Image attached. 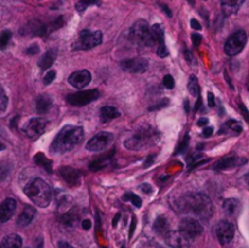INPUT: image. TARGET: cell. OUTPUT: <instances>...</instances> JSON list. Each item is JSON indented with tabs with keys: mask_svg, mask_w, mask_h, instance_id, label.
Segmentation results:
<instances>
[{
	"mask_svg": "<svg viewBox=\"0 0 249 248\" xmlns=\"http://www.w3.org/2000/svg\"><path fill=\"white\" fill-rule=\"evenodd\" d=\"M177 203L178 209L182 213H194L202 220H209L213 216V202L204 194L185 195Z\"/></svg>",
	"mask_w": 249,
	"mask_h": 248,
	"instance_id": "1",
	"label": "cell"
},
{
	"mask_svg": "<svg viewBox=\"0 0 249 248\" xmlns=\"http://www.w3.org/2000/svg\"><path fill=\"white\" fill-rule=\"evenodd\" d=\"M84 139V129L78 125H66L58 131L51 143V152L62 153L72 151L77 147Z\"/></svg>",
	"mask_w": 249,
	"mask_h": 248,
	"instance_id": "2",
	"label": "cell"
},
{
	"mask_svg": "<svg viewBox=\"0 0 249 248\" xmlns=\"http://www.w3.org/2000/svg\"><path fill=\"white\" fill-rule=\"evenodd\" d=\"M24 194L29 197L34 204L38 207L45 208L50 204L51 197H53V191L49 184H46L43 179H33L27 184L24 187Z\"/></svg>",
	"mask_w": 249,
	"mask_h": 248,
	"instance_id": "3",
	"label": "cell"
},
{
	"mask_svg": "<svg viewBox=\"0 0 249 248\" xmlns=\"http://www.w3.org/2000/svg\"><path fill=\"white\" fill-rule=\"evenodd\" d=\"M156 138H157V134L155 133V130L151 126H143L138 133L134 134L131 138L125 140L124 146L131 151L141 150V148L153 145L156 142Z\"/></svg>",
	"mask_w": 249,
	"mask_h": 248,
	"instance_id": "4",
	"label": "cell"
},
{
	"mask_svg": "<svg viewBox=\"0 0 249 248\" xmlns=\"http://www.w3.org/2000/svg\"><path fill=\"white\" fill-rule=\"evenodd\" d=\"M130 36L133 38V40L141 44V45H156L155 40L152 38V34H151V27L143 19H139L138 22H135L133 24V27L130 29Z\"/></svg>",
	"mask_w": 249,
	"mask_h": 248,
	"instance_id": "5",
	"label": "cell"
},
{
	"mask_svg": "<svg viewBox=\"0 0 249 248\" xmlns=\"http://www.w3.org/2000/svg\"><path fill=\"white\" fill-rule=\"evenodd\" d=\"M102 43V33L100 31L91 32L84 29L79 33V38L73 44L74 50H89Z\"/></svg>",
	"mask_w": 249,
	"mask_h": 248,
	"instance_id": "6",
	"label": "cell"
},
{
	"mask_svg": "<svg viewBox=\"0 0 249 248\" xmlns=\"http://www.w3.org/2000/svg\"><path fill=\"white\" fill-rule=\"evenodd\" d=\"M246 44H247V34L245 31L240 29L229 36L225 46H224V50H225L226 55L232 57V56L238 55L245 49Z\"/></svg>",
	"mask_w": 249,
	"mask_h": 248,
	"instance_id": "7",
	"label": "cell"
},
{
	"mask_svg": "<svg viewBox=\"0 0 249 248\" xmlns=\"http://www.w3.org/2000/svg\"><path fill=\"white\" fill-rule=\"evenodd\" d=\"M100 92L99 90L91 89V90H85V91L75 92V94H70L66 96V101L71 105V106H77L82 107L85 105L90 104V102L95 101L99 99Z\"/></svg>",
	"mask_w": 249,
	"mask_h": 248,
	"instance_id": "8",
	"label": "cell"
},
{
	"mask_svg": "<svg viewBox=\"0 0 249 248\" xmlns=\"http://www.w3.org/2000/svg\"><path fill=\"white\" fill-rule=\"evenodd\" d=\"M113 135L108 131H101V133L96 134L94 138L90 139L87 143V150L91 151V152H100L104 151L105 148L108 147L113 141Z\"/></svg>",
	"mask_w": 249,
	"mask_h": 248,
	"instance_id": "9",
	"label": "cell"
},
{
	"mask_svg": "<svg viewBox=\"0 0 249 248\" xmlns=\"http://www.w3.org/2000/svg\"><path fill=\"white\" fill-rule=\"evenodd\" d=\"M46 124L48 121L43 117H36V118H32L26 125L23 126V133L26 134L28 138L31 139H36L44 133L46 128Z\"/></svg>",
	"mask_w": 249,
	"mask_h": 248,
	"instance_id": "10",
	"label": "cell"
},
{
	"mask_svg": "<svg viewBox=\"0 0 249 248\" xmlns=\"http://www.w3.org/2000/svg\"><path fill=\"white\" fill-rule=\"evenodd\" d=\"M180 231L189 238H196L203 232V226L197 219L184 218L180 221Z\"/></svg>",
	"mask_w": 249,
	"mask_h": 248,
	"instance_id": "11",
	"label": "cell"
},
{
	"mask_svg": "<svg viewBox=\"0 0 249 248\" xmlns=\"http://www.w3.org/2000/svg\"><path fill=\"white\" fill-rule=\"evenodd\" d=\"M215 233L219 242L221 245H226V243H230L233 240V236H235V226L230 221L221 220L216 225Z\"/></svg>",
	"mask_w": 249,
	"mask_h": 248,
	"instance_id": "12",
	"label": "cell"
},
{
	"mask_svg": "<svg viewBox=\"0 0 249 248\" xmlns=\"http://www.w3.org/2000/svg\"><path fill=\"white\" fill-rule=\"evenodd\" d=\"M122 70L129 73H143L148 68V61L145 57H135L121 62Z\"/></svg>",
	"mask_w": 249,
	"mask_h": 248,
	"instance_id": "13",
	"label": "cell"
},
{
	"mask_svg": "<svg viewBox=\"0 0 249 248\" xmlns=\"http://www.w3.org/2000/svg\"><path fill=\"white\" fill-rule=\"evenodd\" d=\"M165 242L172 248H190V238L180 230L169 231L165 235Z\"/></svg>",
	"mask_w": 249,
	"mask_h": 248,
	"instance_id": "14",
	"label": "cell"
},
{
	"mask_svg": "<svg viewBox=\"0 0 249 248\" xmlns=\"http://www.w3.org/2000/svg\"><path fill=\"white\" fill-rule=\"evenodd\" d=\"M90 80H91V73L87 70L77 71L68 78V83L77 89H83L84 87H87Z\"/></svg>",
	"mask_w": 249,
	"mask_h": 248,
	"instance_id": "15",
	"label": "cell"
},
{
	"mask_svg": "<svg viewBox=\"0 0 249 248\" xmlns=\"http://www.w3.org/2000/svg\"><path fill=\"white\" fill-rule=\"evenodd\" d=\"M16 211V201L14 198H6L0 204V225L12 218Z\"/></svg>",
	"mask_w": 249,
	"mask_h": 248,
	"instance_id": "16",
	"label": "cell"
},
{
	"mask_svg": "<svg viewBox=\"0 0 249 248\" xmlns=\"http://www.w3.org/2000/svg\"><path fill=\"white\" fill-rule=\"evenodd\" d=\"M58 172H60V175L63 177V180H66V182L71 186H75L80 182V173L73 168L62 167L60 168Z\"/></svg>",
	"mask_w": 249,
	"mask_h": 248,
	"instance_id": "17",
	"label": "cell"
},
{
	"mask_svg": "<svg viewBox=\"0 0 249 248\" xmlns=\"http://www.w3.org/2000/svg\"><path fill=\"white\" fill-rule=\"evenodd\" d=\"M245 162H246L245 158L231 156V157H226L224 158V159L219 160V162L214 165V169L215 170L230 169V168H235V167H238V165H242Z\"/></svg>",
	"mask_w": 249,
	"mask_h": 248,
	"instance_id": "18",
	"label": "cell"
},
{
	"mask_svg": "<svg viewBox=\"0 0 249 248\" xmlns=\"http://www.w3.org/2000/svg\"><path fill=\"white\" fill-rule=\"evenodd\" d=\"M27 34L32 36H46L50 31H49L48 24L41 23L40 21H34L29 24L28 27H26Z\"/></svg>",
	"mask_w": 249,
	"mask_h": 248,
	"instance_id": "19",
	"label": "cell"
},
{
	"mask_svg": "<svg viewBox=\"0 0 249 248\" xmlns=\"http://www.w3.org/2000/svg\"><path fill=\"white\" fill-rule=\"evenodd\" d=\"M34 216H36V209L32 206H26L23 212L19 214L18 219H17V226H19V228H26V226H28L32 223Z\"/></svg>",
	"mask_w": 249,
	"mask_h": 248,
	"instance_id": "20",
	"label": "cell"
},
{
	"mask_svg": "<svg viewBox=\"0 0 249 248\" xmlns=\"http://www.w3.org/2000/svg\"><path fill=\"white\" fill-rule=\"evenodd\" d=\"M245 0H221V10L224 15L230 16V15L236 14L241 6L243 5Z\"/></svg>",
	"mask_w": 249,
	"mask_h": 248,
	"instance_id": "21",
	"label": "cell"
},
{
	"mask_svg": "<svg viewBox=\"0 0 249 248\" xmlns=\"http://www.w3.org/2000/svg\"><path fill=\"white\" fill-rule=\"evenodd\" d=\"M53 106V99L49 95H39L36 101V111L38 114H44Z\"/></svg>",
	"mask_w": 249,
	"mask_h": 248,
	"instance_id": "22",
	"label": "cell"
},
{
	"mask_svg": "<svg viewBox=\"0 0 249 248\" xmlns=\"http://www.w3.org/2000/svg\"><path fill=\"white\" fill-rule=\"evenodd\" d=\"M22 247V238L17 233H11L2 238L0 242V248H21Z\"/></svg>",
	"mask_w": 249,
	"mask_h": 248,
	"instance_id": "23",
	"label": "cell"
},
{
	"mask_svg": "<svg viewBox=\"0 0 249 248\" xmlns=\"http://www.w3.org/2000/svg\"><path fill=\"white\" fill-rule=\"evenodd\" d=\"M224 212L230 216H236L241 211V203L236 198H228L224 201Z\"/></svg>",
	"mask_w": 249,
	"mask_h": 248,
	"instance_id": "24",
	"label": "cell"
},
{
	"mask_svg": "<svg viewBox=\"0 0 249 248\" xmlns=\"http://www.w3.org/2000/svg\"><path fill=\"white\" fill-rule=\"evenodd\" d=\"M56 57H57V50L56 49H50V50L46 51L41 56L40 61H39V66H40L41 70H48V68H50L56 61Z\"/></svg>",
	"mask_w": 249,
	"mask_h": 248,
	"instance_id": "25",
	"label": "cell"
},
{
	"mask_svg": "<svg viewBox=\"0 0 249 248\" xmlns=\"http://www.w3.org/2000/svg\"><path fill=\"white\" fill-rule=\"evenodd\" d=\"M153 230L158 233V235H167L169 232V223H168L165 216H158L153 223Z\"/></svg>",
	"mask_w": 249,
	"mask_h": 248,
	"instance_id": "26",
	"label": "cell"
},
{
	"mask_svg": "<svg viewBox=\"0 0 249 248\" xmlns=\"http://www.w3.org/2000/svg\"><path fill=\"white\" fill-rule=\"evenodd\" d=\"M119 116H121V113H119L118 109L113 106H104L100 109V117H101L102 122H108Z\"/></svg>",
	"mask_w": 249,
	"mask_h": 248,
	"instance_id": "27",
	"label": "cell"
},
{
	"mask_svg": "<svg viewBox=\"0 0 249 248\" xmlns=\"http://www.w3.org/2000/svg\"><path fill=\"white\" fill-rule=\"evenodd\" d=\"M112 153L113 152H111L108 156H106V157L97 158L96 160H94V162L90 164V170H92V172H97V170H101L104 169L105 167H107V165L112 162Z\"/></svg>",
	"mask_w": 249,
	"mask_h": 248,
	"instance_id": "28",
	"label": "cell"
},
{
	"mask_svg": "<svg viewBox=\"0 0 249 248\" xmlns=\"http://www.w3.org/2000/svg\"><path fill=\"white\" fill-rule=\"evenodd\" d=\"M151 34H152V38L155 40V43L157 45H160V44H164V29L160 24H153L151 27Z\"/></svg>",
	"mask_w": 249,
	"mask_h": 248,
	"instance_id": "29",
	"label": "cell"
},
{
	"mask_svg": "<svg viewBox=\"0 0 249 248\" xmlns=\"http://www.w3.org/2000/svg\"><path fill=\"white\" fill-rule=\"evenodd\" d=\"M34 162H36V164L41 165L43 168H45L49 173L53 172V170H51V162L41 152L36 153V155L34 156Z\"/></svg>",
	"mask_w": 249,
	"mask_h": 248,
	"instance_id": "30",
	"label": "cell"
},
{
	"mask_svg": "<svg viewBox=\"0 0 249 248\" xmlns=\"http://www.w3.org/2000/svg\"><path fill=\"white\" fill-rule=\"evenodd\" d=\"M61 223L66 226H73L77 223V214L74 213V211L66 212L61 218Z\"/></svg>",
	"mask_w": 249,
	"mask_h": 248,
	"instance_id": "31",
	"label": "cell"
},
{
	"mask_svg": "<svg viewBox=\"0 0 249 248\" xmlns=\"http://www.w3.org/2000/svg\"><path fill=\"white\" fill-rule=\"evenodd\" d=\"M189 91L190 94L194 95V96H199V90H201V88H199L198 85V80H197L196 75L192 74L191 77H190V80H189Z\"/></svg>",
	"mask_w": 249,
	"mask_h": 248,
	"instance_id": "32",
	"label": "cell"
},
{
	"mask_svg": "<svg viewBox=\"0 0 249 248\" xmlns=\"http://www.w3.org/2000/svg\"><path fill=\"white\" fill-rule=\"evenodd\" d=\"M122 199L125 202H130L131 204H134V206L138 207V208H140L141 204H142V201H141L140 197H139L138 195L133 194V192H126L125 195H123Z\"/></svg>",
	"mask_w": 249,
	"mask_h": 248,
	"instance_id": "33",
	"label": "cell"
},
{
	"mask_svg": "<svg viewBox=\"0 0 249 248\" xmlns=\"http://www.w3.org/2000/svg\"><path fill=\"white\" fill-rule=\"evenodd\" d=\"M12 33L9 29H5L0 33V50H4L7 46V44L10 43V39H11Z\"/></svg>",
	"mask_w": 249,
	"mask_h": 248,
	"instance_id": "34",
	"label": "cell"
},
{
	"mask_svg": "<svg viewBox=\"0 0 249 248\" xmlns=\"http://www.w3.org/2000/svg\"><path fill=\"white\" fill-rule=\"evenodd\" d=\"M100 4V0H79L75 5V9L78 10L79 12H83L84 10H87L90 5H95Z\"/></svg>",
	"mask_w": 249,
	"mask_h": 248,
	"instance_id": "35",
	"label": "cell"
},
{
	"mask_svg": "<svg viewBox=\"0 0 249 248\" xmlns=\"http://www.w3.org/2000/svg\"><path fill=\"white\" fill-rule=\"evenodd\" d=\"M189 141H190V136H189V134H186L184 138V140L180 142L179 147H178L177 151H175V155H180V153L185 152V151L187 150V147H189Z\"/></svg>",
	"mask_w": 249,
	"mask_h": 248,
	"instance_id": "36",
	"label": "cell"
},
{
	"mask_svg": "<svg viewBox=\"0 0 249 248\" xmlns=\"http://www.w3.org/2000/svg\"><path fill=\"white\" fill-rule=\"evenodd\" d=\"M225 128L231 129V130L236 131V133H241V131H242V126H241V124L238 123V122H236V121L226 122Z\"/></svg>",
	"mask_w": 249,
	"mask_h": 248,
	"instance_id": "37",
	"label": "cell"
},
{
	"mask_svg": "<svg viewBox=\"0 0 249 248\" xmlns=\"http://www.w3.org/2000/svg\"><path fill=\"white\" fill-rule=\"evenodd\" d=\"M7 107V96L4 89L0 87V112H4Z\"/></svg>",
	"mask_w": 249,
	"mask_h": 248,
	"instance_id": "38",
	"label": "cell"
},
{
	"mask_svg": "<svg viewBox=\"0 0 249 248\" xmlns=\"http://www.w3.org/2000/svg\"><path fill=\"white\" fill-rule=\"evenodd\" d=\"M56 78V71H49L48 73H46V75L44 77V84L45 85H49L51 84V83L53 82V79Z\"/></svg>",
	"mask_w": 249,
	"mask_h": 248,
	"instance_id": "39",
	"label": "cell"
},
{
	"mask_svg": "<svg viewBox=\"0 0 249 248\" xmlns=\"http://www.w3.org/2000/svg\"><path fill=\"white\" fill-rule=\"evenodd\" d=\"M163 84H164V87L167 88V89H173L174 88V79H173V77L170 74H167L164 78H163Z\"/></svg>",
	"mask_w": 249,
	"mask_h": 248,
	"instance_id": "40",
	"label": "cell"
},
{
	"mask_svg": "<svg viewBox=\"0 0 249 248\" xmlns=\"http://www.w3.org/2000/svg\"><path fill=\"white\" fill-rule=\"evenodd\" d=\"M157 53H158V56H160V57H167V56L169 55V51H168L167 46H165V43L158 45Z\"/></svg>",
	"mask_w": 249,
	"mask_h": 248,
	"instance_id": "41",
	"label": "cell"
},
{
	"mask_svg": "<svg viewBox=\"0 0 249 248\" xmlns=\"http://www.w3.org/2000/svg\"><path fill=\"white\" fill-rule=\"evenodd\" d=\"M27 55H36V53H39V46L36 45V44H34V45L29 46L28 49L26 50Z\"/></svg>",
	"mask_w": 249,
	"mask_h": 248,
	"instance_id": "42",
	"label": "cell"
},
{
	"mask_svg": "<svg viewBox=\"0 0 249 248\" xmlns=\"http://www.w3.org/2000/svg\"><path fill=\"white\" fill-rule=\"evenodd\" d=\"M191 40L192 43H194V46H198L202 41V35H199V34L197 33H194L191 35Z\"/></svg>",
	"mask_w": 249,
	"mask_h": 248,
	"instance_id": "43",
	"label": "cell"
},
{
	"mask_svg": "<svg viewBox=\"0 0 249 248\" xmlns=\"http://www.w3.org/2000/svg\"><path fill=\"white\" fill-rule=\"evenodd\" d=\"M185 57H186L187 62L191 63V65L192 63H196V60H195L194 57V53H192L190 50H185Z\"/></svg>",
	"mask_w": 249,
	"mask_h": 248,
	"instance_id": "44",
	"label": "cell"
},
{
	"mask_svg": "<svg viewBox=\"0 0 249 248\" xmlns=\"http://www.w3.org/2000/svg\"><path fill=\"white\" fill-rule=\"evenodd\" d=\"M135 228H136V218H135V216H133V219H131L130 229H129V238L133 237L134 231H135Z\"/></svg>",
	"mask_w": 249,
	"mask_h": 248,
	"instance_id": "45",
	"label": "cell"
},
{
	"mask_svg": "<svg viewBox=\"0 0 249 248\" xmlns=\"http://www.w3.org/2000/svg\"><path fill=\"white\" fill-rule=\"evenodd\" d=\"M208 106L215 107V97H214L213 92H208Z\"/></svg>",
	"mask_w": 249,
	"mask_h": 248,
	"instance_id": "46",
	"label": "cell"
},
{
	"mask_svg": "<svg viewBox=\"0 0 249 248\" xmlns=\"http://www.w3.org/2000/svg\"><path fill=\"white\" fill-rule=\"evenodd\" d=\"M7 174H9V170L4 165H0V180H4L7 177Z\"/></svg>",
	"mask_w": 249,
	"mask_h": 248,
	"instance_id": "47",
	"label": "cell"
},
{
	"mask_svg": "<svg viewBox=\"0 0 249 248\" xmlns=\"http://www.w3.org/2000/svg\"><path fill=\"white\" fill-rule=\"evenodd\" d=\"M168 104V100H163V101H160L157 104V106H151L150 107V111H153V109H157V108H160V107H165Z\"/></svg>",
	"mask_w": 249,
	"mask_h": 248,
	"instance_id": "48",
	"label": "cell"
},
{
	"mask_svg": "<svg viewBox=\"0 0 249 248\" xmlns=\"http://www.w3.org/2000/svg\"><path fill=\"white\" fill-rule=\"evenodd\" d=\"M190 23H191V27H192V28H194V29H197V31H199V29L202 28L201 23H199V22L197 21V19L192 18V19H191V22H190Z\"/></svg>",
	"mask_w": 249,
	"mask_h": 248,
	"instance_id": "49",
	"label": "cell"
},
{
	"mask_svg": "<svg viewBox=\"0 0 249 248\" xmlns=\"http://www.w3.org/2000/svg\"><path fill=\"white\" fill-rule=\"evenodd\" d=\"M155 157H156V156H153V155L148 156L147 159H146V162H145V165H143V167L148 168V167H150V165H152L153 160H155Z\"/></svg>",
	"mask_w": 249,
	"mask_h": 248,
	"instance_id": "50",
	"label": "cell"
},
{
	"mask_svg": "<svg viewBox=\"0 0 249 248\" xmlns=\"http://www.w3.org/2000/svg\"><path fill=\"white\" fill-rule=\"evenodd\" d=\"M140 189L142 190L143 192H146V194H151V192H152V187H151V185H148V184L141 185Z\"/></svg>",
	"mask_w": 249,
	"mask_h": 248,
	"instance_id": "51",
	"label": "cell"
},
{
	"mask_svg": "<svg viewBox=\"0 0 249 248\" xmlns=\"http://www.w3.org/2000/svg\"><path fill=\"white\" fill-rule=\"evenodd\" d=\"M213 131H214V129L212 128V126H207V128L204 129V131H203V135L206 136V138H209V136L213 134Z\"/></svg>",
	"mask_w": 249,
	"mask_h": 248,
	"instance_id": "52",
	"label": "cell"
},
{
	"mask_svg": "<svg viewBox=\"0 0 249 248\" xmlns=\"http://www.w3.org/2000/svg\"><path fill=\"white\" fill-rule=\"evenodd\" d=\"M58 248H74L72 245H70L68 242H66V241H60L58 242Z\"/></svg>",
	"mask_w": 249,
	"mask_h": 248,
	"instance_id": "53",
	"label": "cell"
},
{
	"mask_svg": "<svg viewBox=\"0 0 249 248\" xmlns=\"http://www.w3.org/2000/svg\"><path fill=\"white\" fill-rule=\"evenodd\" d=\"M82 226L83 229H85V230H89V229L91 228V221H90L89 219H85V220H83Z\"/></svg>",
	"mask_w": 249,
	"mask_h": 248,
	"instance_id": "54",
	"label": "cell"
},
{
	"mask_svg": "<svg viewBox=\"0 0 249 248\" xmlns=\"http://www.w3.org/2000/svg\"><path fill=\"white\" fill-rule=\"evenodd\" d=\"M240 107H241V111H242L243 116H245V118L247 119V121L249 122V112H248V109L246 108L245 106H243V104H241V105H240Z\"/></svg>",
	"mask_w": 249,
	"mask_h": 248,
	"instance_id": "55",
	"label": "cell"
},
{
	"mask_svg": "<svg viewBox=\"0 0 249 248\" xmlns=\"http://www.w3.org/2000/svg\"><path fill=\"white\" fill-rule=\"evenodd\" d=\"M34 248H44L43 238L39 237L38 240H36V245H34Z\"/></svg>",
	"mask_w": 249,
	"mask_h": 248,
	"instance_id": "56",
	"label": "cell"
},
{
	"mask_svg": "<svg viewBox=\"0 0 249 248\" xmlns=\"http://www.w3.org/2000/svg\"><path fill=\"white\" fill-rule=\"evenodd\" d=\"M160 7H162V10H164V11H165V14H167L168 16H169V17H172V11H170V9H169V7L167 6V5H164V4H160Z\"/></svg>",
	"mask_w": 249,
	"mask_h": 248,
	"instance_id": "57",
	"label": "cell"
},
{
	"mask_svg": "<svg viewBox=\"0 0 249 248\" xmlns=\"http://www.w3.org/2000/svg\"><path fill=\"white\" fill-rule=\"evenodd\" d=\"M197 124H198L199 126H206L207 124H208V119H207V118H201L198 122H197Z\"/></svg>",
	"mask_w": 249,
	"mask_h": 248,
	"instance_id": "58",
	"label": "cell"
},
{
	"mask_svg": "<svg viewBox=\"0 0 249 248\" xmlns=\"http://www.w3.org/2000/svg\"><path fill=\"white\" fill-rule=\"evenodd\" d=\"M119 218H121V213H117L116 216H114V218H113V221H112V225L117 226V224H118Z\"/></svg>",
	"mask_w": 249,
	"mask_h": 248,
	"instance_id": "59",
	"label": "cell"
},
{
	"mask_svg": "<svg viewBox=\"0 0 249 248\" xmlns=\"http://www.w3.org/2000/svg\"><path fill=\"white\" fill-rule=\"evenodd\" d=\"M201 104H202L201 97L198 96V99H197V102H196V106H195V108H194V111H195V112H197V109H198L199 107H201Z\"/></svg>",
	"mask_w": 249,
	"mask_h": 248,
	"instance_id": "60",
	"label": "cell"
},
{
	"mask_svg": "<svg viewBox=\"0 0 249 248\" xmlns=\"http://www.w3.org/2000/svg\"><path fill=\"white\" fill-rule=\"evenodd\" d=\"M245 180H246V182H247V184L249 185V173L245 177Z\"/></svg>",
	"mask_w": 249,
	"mask_h": 248,
	"instance_id": "61",
	"label": "cell"
},
{
	"mask_svg": "<svg viewBox=\"0 0 249 248\" xmlns=\"http://www.w3.org/2000/svg\"><path fill=\"white\" fill-rule=\"evenodd\" d=\"M2 150H5V145L2 142H0V151H2Z\"/></svg>",
	"mask_w": 249,
	"mask_h": 248,
	"instance_id": "62",
	"label": "cell"
},
{
	"mask_svg": "<svg viewBox=\"0 0 249 248\" xmlns=\"http://www.w3.org/2000/svg\"><path fill=\"white\" fill-rule=\"evenodd\" d=\"M122 248H124V246H123V247H122Z\"/></svg>",
	"mask_w": 249,
	"mask_h": 248,
	"instance_id": "63",
	"label": "cell"
},
{
	"mask_svg": "<svg viewBox=\"0 0 249 248\" xmlns=\"http://www.w3.org/2000/svg\"><path fill=\"white\" fill-rule=\"evenodd\" d=\"M104 248H107V247H104Z\"/></svg>",
	"mask_w": 249,
	"mask_h": 248,
	"instance_id": "64",
	"label": "cell"
}]
</instances>
